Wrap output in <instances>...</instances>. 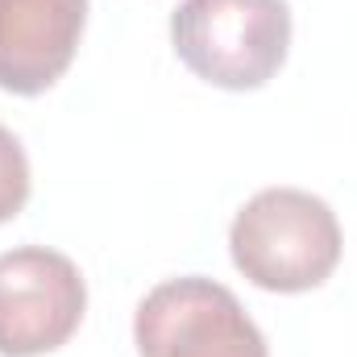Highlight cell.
Segmentation results:
<instances>
[{"instance_id": "1", "label": "cell", "mask_w": 357, "mask_h": 357, "mask_svg": "<svg viewBox=\"0 0 357 357\" xmlns=\"http://www.w3.org/2000/svg\"><path fill=\"white\" fill-rule=\"evenodd\" d=\"M345 237L337 212L303 187L258 191L229 229V254L258 291L303 295L333 278Z\"/></svg>"}, {"instance_id": "2", "label": "cell", "mask_w": 357, "mask_h": 357, "mask_svg": "<svg viewBox=\"0 0 357 357\" xmlns=\"http://www.w3.org/2000/svg\"><path fill=\"white\" fill-rule=\"evenodd\" d=\"M178 63L225 91H258L291 50L287 0H183L171 17Z\"/></svg>"}, {"instance_id": "3", "label": "cell", "mask_w": 357, "mask_h": 357, "mask_svg": "<svg viewBox=\"0 0 357 357\" xmlns=\"http://www.w3.org/2000/svg\"><path fill=\"white\" fill-rule=\"evenodd\" d=\"M133 345L142 357H270L241 299L199 274L167 278L137 303Z\"/></svg>"}, {"instance_id": "4", "label": "cell", "mask_w": 357, "mask_h": 357, "mask_svg": "<svg viewBox=\"0 0 357 357\" xmlns=\"http://www.w3.org/2000/svg\"><path fill=\"white\" fill-rule=\"evenodd\" d=\"M88 312L79 266L46 245L0 254V357H46L63 349Z\"/></svg>"}, {"instance_id": "5", "label": "cell", "mask_w": 357, "mask_h": 357, "mask_svg": "<svg viewBox=\"0 0 357 357\" xmlns=\"http://www.w3.org/2000/svg\"><path fill=\"white\" fill-rule=\"evenodd\" d=\"M88 29V0H0V91H50Z\"/></svg>"}, {"instance_id": "6", "label": "cell", "mask_w": 357, "mask_h": 357, "mask_svg": "<svg viewBox=\"0 0 357 357\" xmlns=\"http://www.w3.org/2000/svg\"><path fill=\"white\" fill-rule=\"evenodd\" d=\"M29 204V158L13 129L0 125V225L21 216Z\"/></svg>"}]
</instances>
